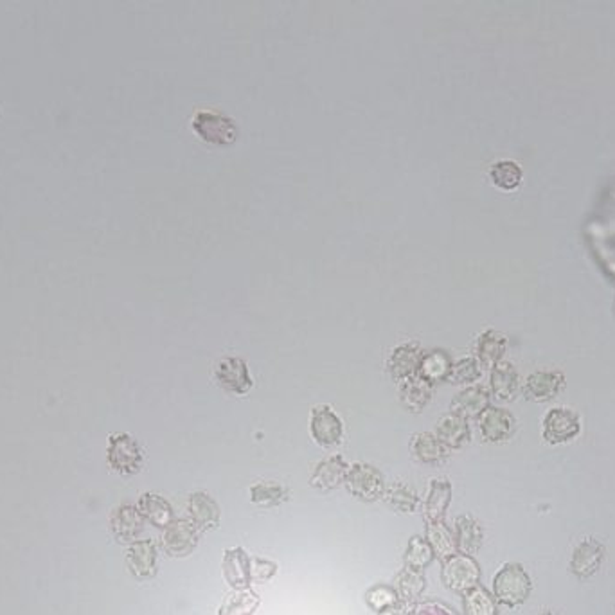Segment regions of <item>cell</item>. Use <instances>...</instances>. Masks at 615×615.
<instances>
[{
    "label": "cell",
    "instance_id": "obj_30",
    "mask_svg": "<svg viewBox=\"0 0 615 615\" xmlns=\"http://www.w3.org/2000/svg\"><path fill=\"white\" fill-rule=\"evenodd\" d=\"M427 542L430 544L436 556L447 560L457 554V542L452 529L443 522H429L427 521Z\"/></svg>",
    "mask_w": 615,
    "mask_h": 615
},
{
    "label": "cell",
    "instance_id": "obj_19",
    "mask_svg": "<svg viewBox=\"0 0 615 615\" xmlns=\"http://www.w3.org/2000/svg\"><path fill=\"white\" fill-rule=\"evenodd\" d=\"M436 438L450 450H459L464 448L470 439H472V430L468 425V420L455 416V414H447L438 422L436 427Z\"/></svg>",
    "mask_w": 615,
    "mask_h": 615
},
{
    "label": "cell",
    "instance_id": "obj_15",
    "mask_svg": "<svg viewBox=\"0 0 615 615\" xmlns=\"http://www.w3.org/2000/svg\"><path fill=\"white\" fill-rule=\"evenodd\" d=\"M489 406V392L482 385H470L461 390L450 403V413L464 420L479 418Z\"/></svg>",
    "mask_w": 615,
    "mask_h": 615
},
{
    "label": "cell",
    "instance_id": "obj_16",
    "mask_svg": "<svg viewBox=\"0 0 615 615\" xmlns=\"http://www.w3.org/2000/svg\"><path fill=\"white\" fill-rule=\"evenodd\" d=\"M565 378L558 371H538L526 378L524 394L528 399L542 403L553 399L563 389Z\"/></svg>",
    "mask_w": 615,
    "mask_h": 615
},
{
    "label": "cell",
    "instance_id": "obj_28",
    "mask_svg": "<svg viewBox=\"0 0 615 615\" xmlns=\"http://www.w3.org/2000/svg\"><path fill=\"white\" fill-rule=\"evenodd\" d=\"M452 365H454V362H452V358L445 351L434 349V351L423 353L418 374L422 378H425L427 381H430L432 385H436L439 381H447L448 380Z\"/></svg>",
    "mask_w": 615,
    "mask_h": 615
},
{
    "label": "cell",
    "instance_id": "obj_33",
    "mask_svg": "<svg viewBox=\"0 0 615 615\" xmlns=\"http://www.w3.org/2000/svg\"><path fill=\"white\" fill-rule=\"evenodd\" d=\"M249 493H250V502L261 507L279 505L288 500V489L281 486L279 482H272V480L256 482Z\"/></svg>",
    "mask_w": 615,
    "mask_h": 615
},
{
    "label": "cell",
    "instance_id": "obj_20",
    "mask_svg": "<svg viewBox=\"0 0 615 615\" xmlns=\"http://www.w3.org/2000/svg\"><path fill=\"white\" fill-rule=\"evenodd\" d=\"M132 574L139 579H150L157 574V547L152 540L134 542L127 554Z\"/></svg>",
    "mask_w": 615,
    "mask_h": 615
},
{
    "label": "cell",
    "instance_id": "obj_24",
    "mask_svg": "<svg viewBox=\"0 0 615 615\" xmlns=\"http://www.w3.org/2000/svg\"><path fill=\"white\" fill-rule=\"evenodd\" d=\"M452 500V484L447 479H432L425 498V519L429 522H443Z\"/></svg>",
    "mask_w": 615,
    "mask_h": 615
},
{
    "label": "cell",
    "instance_id": "obj_42",
    "mask_svg": "<svg viewBox=\"0 0 615 615\" xmlns=\"http://www.w3.org/2000/svg\"><path fill=\"white\" fill-rule=\"evenodd\" d=\"M540 615H556V613H553V611H544V613H540Z\"/></svg>",
    "mask_w": 615,
    "mask_h": 615
},
{
    "label": "cell",
    "instance_id": "obj_5",
    "mask_svg": "<svg viewBox=\"0 0 615 615\" xmlns=\"http://www.w3.org/2000/svg\"><path fill=\"white\" fill-rule=\"evenodd\" d=\"M441 579L447 588L464 594L479 585L480 579V567L479 563L468 554H454L443 560Z\"/></svg>",
    "mask_w": 615,
    "mask_h": 615
},
{
    "label": "cell",
    "instance_id": "obj_11",
    "mask_svg": "<svg viewBox=\"0 0 615 615\" xmlns=\"http://www.w3.org/2000/svg\"><path fill=\"white\" fill-rule=\"evenodd\" d=\"M423 353L425 351L418 342H405L398 346L387 358V371L392 376V380L399 383L410 376H416L420 371Z\"/></svg>",
    "mask_w": 615,
    "mask_h": 615
},
{
    "label": "cell",
    "instance_id": "obj_36",
    "mask_svg": "<svg viewBox=\"0 0 615 615\" xmlns=\"http://www.w3.org/2000/svg\"><path fill=\"white\" fill-rule=\"evenodd\" d=\"M434 556L436 554H434L430 544L427 540H423L422 537H414L413 540L408 542L403 560H405V567L423 570L425 567H429L432 563Z\"/></svg>",
    "mask_w": 615,
    "mask_h": 615
},
{
    "label": "cell",
    "instance_id": "obj_2",
    "mask_svg": "<svg viewBox=\"0 0 615 615\" xmlns=\"http://www.w3.org/2000/svg\"><path fill=\"white\" fill-rule=\"evenodd\" d=\"M191 127L203 143L213 146H231L240 137L238 123L215 111H198L191 119Z\"/></svg>",
    "mask_w": 615,
    "mask_h": 615
},
{
    "label": "cell",
    "instance_id": "obj_35",
    "mask_svg": "<svg viewBox=\"0 0 615 615\" xmlns=\"http://www.w3.org/2000/svg\"><path fill=\"white\" fill-rule=\"evenodd\" d=\"M259 604V597L250 590H236L226 597L220 606V615H252Z\"/></svg>",
    "mask_w": 615,
    "mask_h": 615
},
{
    "label": "cell",
    "instance_id": "obj_3",
    "mask_svg": "<svg viewBox=\"0 0 615 615\" xmlns=\"http://www.w3.org/2000/svg\"><path fill=\"white\" fill-rule=\"evenodd\" d=\"M109 464L123 477H130L141 472L144 457L139 443L130 434H114L109 439L107 450Z\"/></svg>",
    "mask_w": 615,
    "mask_h": 615
},
{
    "label": "cell",
    "instance_id": "obj_18",
    "mask_svg": "<svg viewBox=\"0 0 615 615\" xmlns=\"http://www.w3.org/2000/svg\"><path fill=\"white\" fill-rule=\"evenodd\" d=\"M143 515L134 505H119L112 512V533L119 544H134L143 533Z\"/></svg>",
    "mask_w": 615,
    "mask_h": 615
},
{
    "label": "cell",
    "instance_id": "obj_17",
    "mask_svg": "<svg viewBox=\"0 0 615 615\" xmlns=\"http://www.w3.org/2000/svg\"><path fill=\"white\" fill-rule=\"evenodd\" d=\"M434 392V385L422 378L420 374L410 376L403 381H399V399L401 405L410 410V413H422L425 406L430 403Z\"/></svg>",
    "mask_w": 615,
    "mask_h": 615
},
{
    "label": "cell",
    "instance_id": "obj_6",
    "mask_svg": "<svg viewBox=\"0 0 615 615\" xmlns=\"http://www.w3.org/2000/svg\"><path fill=\"white\" fill-rule=\"evenodd\" d=\"M310 432L314 441L323 448H335L344 441V423L330 405L312 408Z\"/></svg>",
    "mask_w": 615,
    "mask_h": 615
},
{
    "label": "cell",
    "instance_id": "obj_10",
    "mask_svg": "<svg viewBox=\"0 0 615 615\" xmlns=\"http://www.w3.org/2000/svg\"><path fill=\"white\" fill-rule=\"evenodd\" d=\"M477 420L480 436L489 443H504L517 430V420L498 406H488Z\"/></svg>",
    "mask_w": 615,
    "mask_h": 615
},
{
    "label": "cell",
    "instance_id": "obj_9",
    "mask_svg": "<svg viewBox=\"0 0 615 615\" xmlns=\"http://www.w3.org/2000/svg\"><path fill=\"white\" fill-rule=\"evenodd\" d=\"M187 512H189V522L194 526V529L200 535L205 531L217 529L222 521L217 500L205 491H196L189 496Z\"/></svg>",
    "mask_w": 615,
    "mask_h": 615
},
{
    "label": "cell",
    "instance_id": "obj_4",
    "mask_svg": "<svg viewBox=\"0 0 615 615\" xmlns=\"http://www.w3.org/2000/svg\"><path fill=\"white\" fill-rule=\"evenodd\" d=\"M344 484L348 491L362 502H376L378 498H383V475L367 463H355L349 466Z\"/></svg>",
    "mask_w": 615,
    "mask_h": 615
},
{
    "label": "cell",
    "instance_id": "obj_22",
    "mask_svg": "<svg viewBox=\"0 0 615 615\" xmlns=\"http://www.w3.org/2000/svg\"><path fill=\"white\" fill-rule=\"evenodd\" d=\"M489 387L491 394L500 401H512L519 394L521 383H519V373L509 362H500L495 367H491L489 376Z\"/></svg>",
    "mask_w": 615,
    "mask_h": 615
},
{
    "label": "cell",
    "instance_id": "obj_25",
    "mask_svg": "<svg viewBox=\"0 0 615 615\" xmlns=\"http://www.w3.org/2000/svg\"><path fill=\"white\" fill-rule=\"evenodd\" d=\"M137 509L143 515V519L150 521L157 528L166 529L175 521L173 507L169 505V502L166 498H162L160 495H155V493H144L139 498Z\"/></svg>",
    "mask_w": 615,
    "mask_h": 615
},
{
    "label": "cell",
    "instance_id": "obj_29",
    "mask_svg": "<svg viewBox=\"0 0 615 615\" xmlns=\"http://www.w3.org/2000/svg\"><path fill=\"white\" fill-rule=\"evenodd\" d=\"M383 500L398 512H416L422 507V498L414 489L403 482H392L385 486Z\"/></svg>",
    "mask_w": 615,
    "mask_h": 615
},
{
    "label": "cell",
    "instance_id": "obj_40",
    "mask_svg": "<svg viewBox=\"0 0 615 615\" xmlns=\"http://www.w3.org/2000/svg\"><path fill=\"white\" fill-rule=\"evenodd\" d=\"M408 615H457V613L441 603H420L413 606Z\"/></svg>",
    "mask_w": 615,
    "mask_h": 615
},
{
    "label": "cell",
    "instance_id": "obj_27",
    "mask_svg": "<svg viewBox=\"0 0 615 615\" xmlns=\"http://www.w3.org/2000/svg\"><path fill=\"white\" fill-rule=\"evenodd\" d=\"M482 540L484 533L475 519H472L470 515H461L455 519V542L461 554L473 556L480 549Z\"/></svg>",
    "mask_w": 615,
    "mask_h": 615
},
{
    "label": "cell",
    "instance_id": "obj_13",
    "mask_svg": "<svg viewBox=\"0 0 615 615\" xmlns=\"http://www.w3.org/2000/svg\"><path fill=\"white\" fill-rule=\"evenodd\" d=\"M198 531L191 522L173 521L162 535V547L169 556H187L198 544Z\"/></svg>",
    "mask_w": 615,
    "mask_h": 615
},
{
    "label": "cell",
    "instance_id": "obj_21",
    "mask_svg": "<svg viewBox=\"0 0 615 615\" xmlns=\"http://www.w3.org/2000/svg\"><path fill=\"white\" fill-rule=\"evenodd\" d=\"M224 576H226L227 583L236 590H245L250 585V581H252L250 558L247 556V553L242 547H234V549L226 551Z\"/></svg>",
    "mask_w": 615,
    "mask_h": 615
},
{
    "label": "cell",
    "instance_id": "obj_39",
    "mask_svg": "<svg viewBox=\"0 0 615 615\" xmlns=\"http://www.w3.org/2000/svg\"><path fill=\"white\" fill-rule=\"evenodd\" d=\"M275 570H277V567H275V563H272V562L259 560V558H256V560L250 562V574H252V579H254V581L263 583V581L270 579V578L275 574Z\"/></svg>",
    "mask_w": 615,
    "mask_h": 615
},
{
    "label": "cell",
    "instance_id": "obj_1",
    "mask_svg": "<svg viewBox=\"0 0 615 615\" xmlns=\"http://www.w3.org/2000/svg\"><path fill=\"white\" fill-rule=\"evenodd\" d=\"M531 590L533 581L519 563H505L493 578V595L496 603L509 608L524 604L531 595Z\"/></svg>",
    "mask_w": 615,
    "mask_h": 615
},
{
    "label": "cell",
    "instance_id": "obj_12",
    "mask_svg": "<svg viewBox=\"0 0 615 615\" xmlns=\"http://www.w3.org/2000/svg\"><path fill=\"white\" fill-rule=\"evenodd\" d=\"M604 560V547L595 538H583L572 551L570 572L579 579L594 576Z\"/></svg>",
    "mask_w": 615,
    "mask_h": 615
},
{
    "label": "cell",
    "instance_id": "obj_34",
    "mask_svg": "<svg viewBox=\"0 0 615 615\" xmlns=\"http://www.w3.org/2000/svg\"><path fill=\"white\" fill-rule=\"evenodd\" d=\"M425 576L422 570L405 567L398 576V595L403 603H414L425 590Z\"/></svg>",
    "mask_w": 615,
    "mask_h": 615
},
{
    "label": "cell",
    "instance_id": "obj_26",
    "mask_svg": "<svg viewBox=\"0 0 615 615\" xmlns=\"http://www.w3.org/2000/svg\"><path fill=\"white\" fill-rule=\"evenodd\" d=\"M505 349H507V339L495 330H486L477 339V346H475L477 357L475 358L480 362V365L495 367L496 364L502 362Z\"/></svg>",
    "mask_w": 615,
    "mask_h": 615
},
{
    "label": "cell",
    "instance_id": "obj_23",
    "mask_svg": "<svg viewBox=\"0 0 615 615\" xmlns=\"http://www.w3.org/2000/svg\"><path fill=\"white\" fill-rule=\"evenodd\" d=\"M410 452L416 461L429 466H439L448 459V448L430 432L416 434L410 441Z\"/></svg>",
    "mask_w": 615,
    "mask_h": 615
},
{
    "label": "cell",
    "instance_id": "obj_31",
    "mask_svg": "<svg viewBox=\"0 0 615 615\" xmlns=\"http://www.w3.org/2000/svg\"><path fill=\"white\" fill-rule=\"evenodd\" d=\"M489 180L496 189L515 191L524 180V171L515 160H498L489 168Z\"/></svg>",
    "mask_w": 615,
    "mask_h": 615
},
{
    "label": "cell",
    "instance_id": "obj_37",
    "mask_svg": "<svg viewBox=\"0 0 615 615\" xmlns=\"http://www.w3.org/2000/svg\"><path fill=\"white\" fill-rule=\"evenodd\" d=\"M482 376V365L475 357H466L457 362H454L450 376L447 381H452L455 385H472Z\"/></svg>",
    "mask_w": 615,
    "mask_h": 615
},
{
    "label": "cell",
    "instance_id": "obj_7",
    "mask_svg": "<svg viewBox=\"0 0 615 615\" xmlns=\"http://www.w3.org/2000/svg\"><path fill=\"white\" fill-rule=\"evenodd\" d=\"M581 432V422L574 410L567 406L551 408L544 418V439L551 445H563L576 439Z\"/></svg>",
    "mask_w": 615,
    "mask_h": 615
},
{
    "label": "cell",
    "instance_id": "obj_14",
    "mask_svg": "<svg viewBox=\"0 0 615 615\" xmlns=\"http://www.w3.org/2000/svg\"><path fill=\"white\" fill-rule=\"evenodd\" d=\"M349 472V464L342 455H332L321 461L312 477H310V486L319 489V491H332L339 488Z\"/></svg>",
    "mask_w": 615,
    "mask_h": 615
},
{
    "label": "cell",
    "instance_id": "obj_8",
    "mask_svg": "<svg viewBox=\"0 0 615 615\" xmlns=\"http://www.w3.org/2000/svg\"><path fill=\"white\" fill-rule=\"evenodd\" d=\"M215 380L224 390L236 396H243L254 387L249 365L240 357L222 358L215 367Z\"/></svg>",
    "mask_w": 615,
    "mask_h": 615
},
{
    "label": "cell",
    "instance_id": "obj_32",
    "mask_svg": "<svg viewBox=\"0 0 615 615\" xmlns=\"http://www.w3.org/2000/svg\"><path fill=\"white\" fill-rule=\"evenodd\" d=\"M463 608L466 615H498L495 595L479 585L463 594Z\"/></svg>",
    "mask_w": 615,
    "mask_h": 615
},
{
    "label": "cell",
    "instance_id": "obj_38",
    "mask_svg": "<svg viewBox=\"0 0 615 615\" xmlns=\"http://www.w3.org/2000/svg\"><path fill=\"white\" fill-rule=\"evenodd\" d=\"M367 603L371 608H374L376 611H383L387 608H392L398 604V594L389 588V586H374L367 592L365 595Z\"/></svg>",
    "mask_w": 615,
    "mask_h": 615
},
{
    "label": "cell",
    "instance_id": "obj_41",
    "mask_svg": "<svg viewBox=\"0 0 615 615\" xmlns=\"http://www.w3.org/2000/svg\"><path fill=\"white\" fill-rule=\"evenodd\" d=\"M380 615H408V611L405 610V606L396 604V606H392V608H387V610L380 611Z\"/></svg>",
    "mask_w": 615,
    "mask_h": 615
}]
</instances>
